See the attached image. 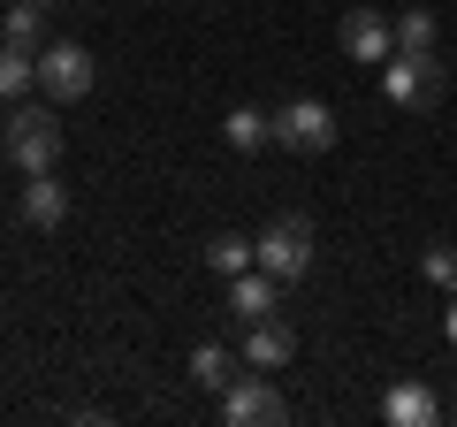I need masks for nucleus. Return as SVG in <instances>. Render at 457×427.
<instances>
[{
  "mask_svg": "<svg viewBox=\"0 0 457 427\" xmlns=\"http://www.w3.org/2000/svg\"><path fill=\"white\" fill-rule=\"evenodd\" d=\"M252 245H260V267L282 282V290H290V282H305V275H312V252H320V237H312L305 214H275V222H267Z\"/></svg>",
  "mask_w": 457,
  "mask_h": 427,
  "instance_id": "obj_1",
  "label": "nucleus"
},
{
  "mask_svg": "<svg viewBox=\"0 0 457 427\" xmlns=\"http://www.w3.org/2000/svg\"><path fill=\"white\" fill-rule=\"evenodd\" d=\"M62 115L54 107H23L16 99V115H8V161H16V176H46L54 161H62Z\"/></svg>",
  "mask_w": 457,
  "mask_h": 427,
  "instance_id": "obj_2",
  "label": "nucleus"
},
{
  "mask_svg": "<svg viewBox=\"0 0 457 427\" xmlns=\"http://www.w3.org/2000/svg\"><path fill=\"white\" fill-rule=\"evenodd\" d=\"M442 84H450L442 54H389V62H381V99H389V107H404V115L435 107Z\"/></svg>",
  "mask_w": 457,
  "mask_h": 427,
  "instance_id": "obj_3",
  "label": "nucleus"
},
{
  "mask_svg": "<svg viewBox=\"0 0 457 427\" xmlns=\"http://www.w3.org/2000/svg\"><path fill=\"white\" fill-rule=\"evenodd\" d=\"M92 77H99V62L77 38H46V46H38V92H46L54 107H77V99L92 92Z\"/></svg>",
  "mask_w": 457,
  "mask_h": 427,
  "instance_id": "obj_4",
  "label": "nucleus"
},
{
  "mask_svg": "<svg viewBox=\"0 0 457 427\" xmlns=\"http://www.w3.org/2000/svg\"><path fill=\"white\" fill-rule=\"evenodd\" d=\"M221 420L228 427H275V420H290V405H282V389L260 374V366H245V374L221 389Z\"/></svg>",
  "mask_w": 457,
  "mask_h": 427,
  "instance_id": "obj_5",
  "label": "nucleus"
},
{
  "mask_svg": "<svg viewBox=\"0 0 457 427\" xmlns=\"http://www.w3.org/2000/svg\"><path fill=\"white\" fill-rule=\"evenodd\" d=\"M275 146L328 153V146H336V115H328V99H290V107L275 115Z\"/></svg>",
  "mask_w": 457,
  "mask_h": 427,
  "instance_id": "obj_6",
  "label": "nucleus"
},
{
  "mask_svg": "<svg viewBox=\"0 0 457 427\" xmlns=\"http://www.w3.org/2000/svg\"><path fill=\"white\" fill-rule=\"evenodd\" d=\"M343 54L366 62V69H381L396 54V16H381V8H351V16H343Z\"/></svg>",
  "mask_w": 457,
  "mask_h": 427,
  "instance_id": "obj_7",
  "label": "nucleus"
},
{
  "mask_svg": "<svg viewBox=\"0 0 457 427\" xmlns=\"http://www.w3.org/2000/svg\"><path fill=\"white\" fill-rule=\"evenodd\" d=\"M237 359L260 366V374H275V366L297 359V329L282 321V313H267V321H245V344H237Z\"/></svg>",
  "mask_w": 457,
  "mask_h": 427,
  "instance_id": "obj_8",
  "label": "nucleus"
},
{
  "mask_svg": "<svg viewBox=\"0 0 457 427\" xmlns=\"http://www.w3.org/2000/svg\"><path fill=\"white\" fill-rule=\"evenodd\" d=\"M16 214L31 222V230H62V222H69V183L54 176V168H46V176H23Z\"/></svg>",
  "mask_w": 457,
  "mask_h": 427,
  "instance_id": "obj_9",
  "label": "nucleus"
},
{
  "mask_svg": "<svg viewBox=\"0 0 457 427\" xmlns=\"http://www.w3.org/2000/svg\"><path fill=\"white\" fill-rule=\"evenodd\" d=\"M381 420H389V427H435L442 420V397L427 389V381H389V389H381Z\"/></svg>",
  "mask_w": 457,
  "mask_h": 427,
  "instance_id": "obj_10",
  "label": "nucleus"
},
{
  "mask_svg": "<svg viewBox=\"0 0 457 427\" xmlns=\"http://www.w3.org/2000/svg\"><path fill=\"white\" fill-rule=\"evenodd\" d=\"M228 313H237V321H267V313H282V282L267 275V267L228 275Z\"/></svg>",
  "mask_w": 457,
  "mask_h": 427,
  "instance_id": "obj_11",
  "label": "nucleus"
},
{
  "mask_svg": "<svg viewBox=\"0 0 457 427\" xmlns=\"http://www.w3.org/2000/svg\"><path fill=\"white\" fill-rule=\"evenodd\" d=\"M198 267L228 282V275H245V267H260V245H252V237H237V230H221L206 252H198Z\"/></svg>",
  "mask_w": 457,
  "mask_h": 427,
  "instance_id": "obj_12",
  "label": "nucleus"
},
{
  "mask_svg": "<svg viewBox=\"0 0 457 427\" xmlns=\"http://www.w3.org/2000/svg\"><path fill=\"white\" fill-rule=\"evenodd\" d=\"M221 138H228V153H260V146H275V115H260V107H228Z\"/></svg>",
  "mask_w": 457,
  "mask_h": 427,
  "instance_id": "obj_13",
  "label": "nucleus"
},
{
  "mask_svg": "<svg viewBox=\"0 0 457 427\" xmlns=\"http://www.w3.org/2000/svg\"><path fill=\"white\" fill-rule=\"evenodd\" d=\"M31 84H38V54H31V46H8V38H0V99L16 107Z\"/></svg>",
  "mask_w": 457,
  "mask_h": 427,
  "instance_id": "obj_14",
  "label": "nucleus"
},
{
  "mask_svg": "<svg viewBox=\"0 0 457 427\" xmlns=\"http://www.w3.org/2000/svg\"><path fill=\"white\" fill-rule=\"evenodd\" d=\"M0 38L8 46H46V8H31V0H8V16H0Z\"/></svg>",
  "mask_w": 457,
  "mask_h": 427,
  "instance_id": "obj_15",
  "label": "nucleus"
},
{
  "mask_svg": "<svg viewBox=\"0 0 457 427\" xmlns=\"http://www.w3.org/2000/svg\"><path fill=\"white\" fill-rule=\"evenodd\" d=\"M191 381H198V389H213V397H221L228 381H237V359H228L221 344H198V351H191Z\"/></svg>",
  "mask_w": 457,
  "mask_h": 427,
  "instance_id": "obj_16",
  "label": "nucleus"
},
{
  "mask_svg": "<svg viewBox=\"0 0 457 427\" xmlns=\"http://www.w3.org/2000/svg\"><path fill=\"white\" fill-rule=\"evenodd\" d=\"M442 38H435V16H427V8H404V16H396V54H435Z\"/></svg>",
  "mask_w": 457,
  "mask_h": 427,
  "instance_id": "obj_17",
  "label": "nucleus"
},
{
  "mask_svg": "<svg viewBox=\"0 0 457 427\" xmlns=\"http://www.w3.org/2000/svg\"><path fill=\"white\" fill-rule=\"evenodd\" d=\"M420 275L435 282V290H457V245H427V260H420Z\"/></svg>",
  "mask_w": 457,
  "mask_h": 427,
  "instance_id": "obj_18",
  "label": "nucleus"
},
{
  "mask_svg": "<svg viewBox=\"0 0 457 427\" xmlns=\"http://www.w3.org/2000/svg\"><path fill=\"white\" fill-rule=\"evenodd\" d=\"M442 336H450V351H457V290H450V313H442Z\"/></svg>",
  "mask_w": 457,
  "mask_h": 427,
  "instance_id": "obj_19",
  "label": "nucleus"
},
{
  "mask_svg": "<svg viewBox=\"0 0 457 427\" xmlns=\"http://www.w3.org/2000/svg\"><path fill=\"white\" fill-rule=\"evenodd\" d=\"M31 8H46V16H54V8H62V0H31Z\"/></svg>",
  "mask_w": 457,
  "mask_h": 427,
  "instance_id": "obj_20",
  "label": "nucleus"
},
{
  "mask_svg": "<svg viewBox=\"0 0 457 427\" xmlns=\"http://www.w3.org/2000/svg\"><path fill=\"white\" fill-rule=\"evenodd\" d=\"M450 412H457V397H450Z\"/></svg>",
  "mask_w": 457,
  "mask_h": 427,
  "instance_id": "obj_21",
  "label": "nucleus"
}]
</instances>
